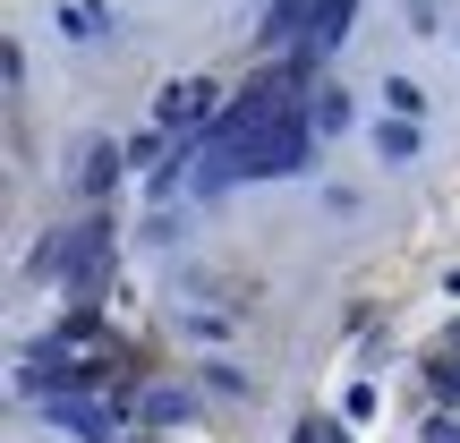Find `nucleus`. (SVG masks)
<instances>
[{
    "label": "nucleus",
    "mask_w": 460,
    "mask_h": 443,
    "mask_svg": "<svg viewBox=\"0 0 460 443\" xmlns=\"http://www.w3.org/2000/svg\"><path fill=\"white\" fill-rule=\"evenodd\" d=\"M119 171H128V146H111V137H85L77 154H68V188H77L85 205H102L119 188Z\"/></svg>",
    "instance_id": "f257e3e1"
},
{
    "label": "nucleus",
    "mask_w": 460,
    "mask_h": 443,
    "mask_svg": "<svg viewBox=\"0 0 460 443\" xmlns=\"http://www.w3.org/2000/svg\"><path fill=\"white\" fill-rule=\"evenodd\" d=\"M102 264H111V222H77V230H68V290H77V298H94V281H102Z\"/></svg>",
    "instance_id": "f03ea898"
},
{
    "label": "nucleus",
    "mask_w": 460,
    "mask_h": 443,
    "mask_svg": "<svg viewBox=\"0 0 460 443\" xmlns=\"http://www.w3.org/2000/svg\"><path fill=\"white\" fill-rule=\"evenodd\" d=\"M214 102H222V94H214V85H205V77H180V85H163V94H154V128L171 137V128H180V120L214 111ZM197 128H205V120H197Z\"/></svg>",
    "instance_id": "7ed1b4c3"
},
{
    "label": "nucleus",
    "mask_w": 460,
    "mask_h": 443,
    "mask_svg": "<svg viewBox=\"0 0 460 443\" xmlns=\"http://www.w3.org/2000/svg\"><path fill=\"white\" fill-rule=\"evenodd\" d=\"M290 34H298V43L315 34V0H273V17L256 26V43H264V51H281Z\"/></svg>",
    "instance_id": "20e7f679"
},
{
    "label": "nucleus",
    "mask_w": 460,
    "mask_h": 443,
    "mask_svg": "<svg viewBox=\"0 0 460 443\" xmlns=\"http://www.w3.org/2000/svg\"><path fill=\"white\" fill-rule=\"evenodd\" d=\"M188 410H197V401H188V384H163V393L137 401V418H146V427H180Z\"/></svg>",
    "instance_id": "39448f33"
},
{
    "label": "nucleus",
    "mask_w": 460,
    "mask_h": 443,
    "mask_svg": "<svg viewBox=\"0 0 460 443\" xmlns=\"http://www.w3.org/2000/svg\"><path fill=\"white\" fill-rule=\"evenodd\" d=\"M197 384H205V393H222V401H256V384H247L230 359H205V367H197Z\"/></svg>",
    "instance_id": "423d86ee"
},
{
    "label": "nucleus",
    "mask_w": 460,
    "mask_h": 443,
    "mask_svg": "<svg viewBox=\"0 0 460 443\" xmlns=\"http://www.w3.org/2000/svg\"><path fill=\"white\" fill-rule=\"evenodd\" d=\"M307 120H315V137H341L349 128V94H341V85H324V94L307 102Z\"/></svg>",
    "instance_id": "0eeeda50"
},
{
    "label": "nucleus",
    "mask_w": 460,
    "mask_h": 443,
    "mask_svg": "<svg viewBox=\"0 0 460 443\" xmlns=\"http://www.w3.org/2000/svg\"><path fill=\"white\" fill-rule=\"evenodd\" d=\"M60 26L77 34V43H94V34H111V9H94V0H68V9H60Z\"/></svg>",
    "instance_id": "6e6552de"
},
{
    "label": "nucleus",
    "mask_w": 460,
    "mask_h": 443,
    "mask_svg": "<svg viewBox=\"0 0 460 443\" xmlns=\"http://www.w3.org/2000/svg\"><path fill=\"white\" fill-rule=\"evenodd\" d=\"M376 154H384V163H410V154H418V128H410V120H384V128H376Z\"/></svg>",
    "instance_id": "1a4fd4ad"
},
{
    "label": "nucleus",
    "mask_w": 460,
    "mask_h": 443,
    "mask_svg": "<svg viewBox=\"0 0 460 443\" xmlns=\"http://www.w3.org/2000/svg\"><path fill=\"white\" fill-rule=\"evenodd\" d=\"M180 332H188V341H230V315H205L197 307V315H180Z\"/></svg>",
    "instance_id": "9d476101"
},
{
    "label": "nucleus",
    "mask_w": 460,
    "mask_h": 443,
    "mask_svg": "<svg viewBox=\"0 0 460 443\" xmlns=\"http://www.w3.org/2000/svg\"><path fill=\"white\" fill-rule=\"evenodd\" d=\"M290 443H349V427H332V418H298Z\"/></svg>",
    "instance_id": "9b49d317"
},
{
    "label": "nucleus",
    "mask_w": 460,
    "mask_h": 443,
    "mask_svg": "<svg viewBox=\"0 0 460 443\" xmlns=\"http://www.w3.org/2000/svg\"><path fill=\"white\" fill-rule=\"evenodd\" d=\"M427 443H460V427L452 418H427Z\"/></svg>",
    "instance_id": "f8f14e48"
}]
</instances>
